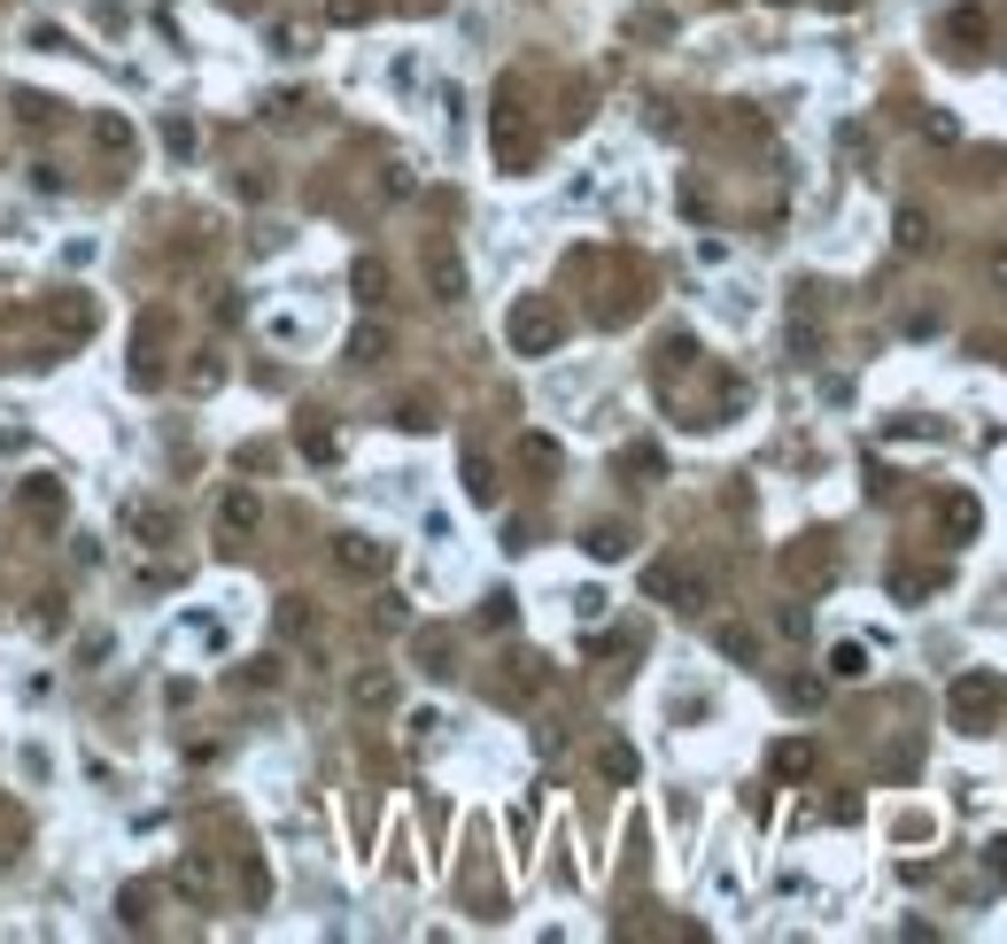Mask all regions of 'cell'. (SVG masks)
Instances as JSON below:
<instances>
[{"instance_id":"6da1fadb","label":"cell","mask_w":1007,"mask_h":944,"mask_svg":"<svg viewBox=\"0 0 1007 944\" xmlns=\"http://www.w3.org/2000/svg\"><path fill=\"white\" fill-rule=\"evenodd\" d=\"M503 341H511L519 356H550V348L566 341V317H558V303H550V295H519V303H511V317H503Z\"/></svg>"},{"instance_id":"7a4b0ae2","label":"cell","mask_w":1007,"mask_h":944,"mask_svg":"<svg viewBox=\"0 0 1007 944\" xmlns=\"http://www.w3.org/2000/svg\"><path fill=\"white\" fill-rule=\"evenodd\" d=\"M946 705H954V728H961V736H985V728L1000 720V705H1007V681L1000 673H961Z\"/></svg>"},{"instance_id":"3957f363","label":"cell","mask_w":1007,"mask_h":944,"mask_svg":"<svg viewBox=\"0 0 1007 944\" xmlns=\"http://www.w3.org/2000/svg\"><path fill=\"white\" fill-rule=\"evenodd\" d=\"M644 597H659L674 612H705L713 604V581L697 566H682V558H659V566H644Z\"/></svg>"},{"instance_id":"277c9868","label":"cell","mask_w":1007,"mask_h":944,"mask_svg":"<svg viewBox=\"0 0 1007 944\" xmlns=\"http://www.w3.org/2000/svg\"><path fill=\"white\" fill-rule=\"evenodd\" d=\"M783 581H791L799 597H822V589L838 581V542H830V534H799V542L783 550Z\"/></svg>"},{"instance_id":"5b68a950","label":"cell","mask_w":1007,"mask_h":944,"mask_svg":"<svg viewBox=\"0 0 1007 944\" xmlns=\"http://www.w3.org/2000/svg\"><path fill=\"white\" fill-rule=\"evenodd\" d=\"M489 140H497V170H511V178L535 163V132H527V117H519V94H511V86H503L497 109H489Z\"/></svg>"},{"instance_id":"8992f818","label":"cell","mask_w":1007,"mask_h":944,"mask_svg":"<svg viewBox=\"0 0 1007 944\" xmlns=\"http://www.w3.org/2000/svg\"><path fill=\"white\" fill-rule=\"evenodd\" d=\"M39 325H47L55 341H94V333H101V303H94L86 287H55V295L39 303Z\"/></svg>"},{"instance_id":"52a82bcc","label":"cell","mask_w":1007,"mask_h":944,"mask_svg":"<svg viewBox=\"0 0 1007 944\" xmlns=\"http://www.w3.org/2000/svg\"><path fill=\"white\" fill-rule=\"evenodd\" d=\"M334 573L341 581H380V573H388V542H372V534H334Z\"/></svg>"},{"instance_id":"ba28073f","label":"cell","mask_w":1007,"mask_h":944,"mask_svg":"<svg viewBox=\"0 0 1007 944\" xmlns=\"http://www.w3.org/2000/svg\"><path fill=\"white\" fill-rule=\"evenodd\" d=\"M427 287H434V303H466V256L458 248H427Z\"/></svg>"},{"instance_id":"9c48e42d","label":"cell","mask_w":1007,"mask_h":944,"mask_svg":"<svg viewBox=\"0 0 1007 944\" xmlns=\"http://www.w3.org/2000/svg\"><path fill=\"white\" fill-rule=\"evenodd\" d=\"M977 527H985V503L977 495H938V534L946 542H977Z\"/></svg>"},{"instance_id":"30bf717a","label":"cell","mask_w":1007,"mask_h":944,"mask_svg":"<svg viewBox=\"0 0 1007 944\" xmlns=\"http://www.w3.org/2000/svg\"><path fill=\"white\" fill-rule=\"evenodd\" d=\"M170 891H178L186 906H209V898H217V867H209L202 852H186V859L170 867Z\"/></svg>"},{"instance_id":"8fae6325","label":"cell","mask_w":1007,"mask_h":944,"mask_svg":"<svg viewBox=\"0 0 1007 944\" xmlns=\"http://www.w3.org/2000/svg\"><path fill=\"white\" fill-rule=\"evenodd\" d=\"M256 527H264V503L248 488H225L217 495V534H256Z\"/></svg>"},{"instance_id":"7c38bea8","label":"cell","mask_w":1007,"mask_h":944,"mask_svg":"<svg viewBox=\"0 0 1007 944\" xmlns=\"http://www.w3.org/2000/svg\"><path fill=\"white\" fill-rule=\"evenodd\" d=\"M23 511H39V519H62V488H55V472H31V480H23Z\"/></svg>"},{"instance_id":"4fadbf2b","label":"cell","mask_w":1007,"mask_h":944,"mask_svg":"<svg viewBox=\"0 0 1007 944\" xmlns=\"http://www.w3.org/2000/svg\"><path fill=\"white\" fill-rule=\"evenodd\" d=\"M775 775H783V783H806V775H814V744H806V736L775 744Z\"/></svg>"},{"instance_id":"5bb4252c","label":"cell","mask_w":1007,"mask_h":944,"mask_svg":"<svg viewBox=\"0 0 1007 944\" xmlns=\"http://www.w3.org/2000/svg\"><path fill=\"white\" fill-rule=\"evenodd\" d=\"M349 287H356V303H380V295H388V264H380V256H356Z\"/></svg>"},{"instance_id":"9a60e30c","label":"cell","mask_w":1007,"mask_h":944,"mask_svg":"<svg viewBox=\"0 0 1007 944\" xmlns=\"http://www.w3.org/2000/svg\"><path fill=\"white\" fill-rule=\"evenodd\" d=\"M466 495H473V503H497V495H503V480H497L489 458H466Z\"/></svg>"},{"instance_id":"2e32d148","label":"cell","mask_w":1007,"mask_h":944,"mask_svg":"<svg viewBox=\"0 0 1007 944\" xmlns=\"http://www.w3.org/2000/svg\"><path fill=\"white\" fill-rule=\"evenodd\" d=\"M946 39H954V55H977V39H985V8H961V16L946 23Z\"/></svg>"},{"instance_id":"e0dca14e","label":"cell","mask_w":1007,"mask_h":944,"mask_svg":"<svg viewBox=\"0 0 1007 944\" xmlns=\"http://www.w3.org/2000/svg\"><path fill=\"white\" fill-rule=\"evenodd\" d=\"M94 140H101V156H133V125H125V117H109V109L94 117Z\"/></svg>"},{"instance_id":"ac0fdd59","label":"cell","mask_w":1007,"mask_h":944,"mask_svg":"<svg viewBox=\"0 0 1007 944\" xmlns=\"http://www.w3.org/2000/svg\"><path fill=\"white\" fill-rule=\"evenodd\" d=\"M349 697H356L364 712H380V705H395V681H388V673H356V681H349Z\"/></svg>"},{"instance_id":"d6986e66","label":"cell","mask_w":1007,"mask_h":944,"mask_svg":"<svg viewBox=\"0 0 1007 944\" xmlns=\"http://www.w3.org/2000/svg\"><path fill=\"white\" fill-rule=\"evenodd\" d=\"M380 356H388V333L380 325H356L349 333V364H380Z\"/></svg>"},{"instance_id":"ffe728a7","label":"cell","mask_w":1007,"mask_h":944,"mask_svg":"<svg viewBox=\"0 0 1007 944\" xmlns=\"http://www.w3.org/2000/svg\"><path fill=\"white\" fill-rule=\"evenodd\" d=\"M395 426H403V434H434L442 419H434V403H427V395H411V403H395Z\"/></svg>"},{"instance_id":"44dd1931","label":"cell","mask_w":1007,"mask_h":944,"mask_svg":"<svg viewBox=\"0 0 1007 944\" xmlns=\"http://www.w3.org/2000/svg\"><path fill=\"white\" fill-rule=\"evenodd\" d=\"M589 558H628V527H589Z\"/></svg>"},{"instance_id":"7402d4cb","label":"cell","mask_w":1007,"mask_h":944,"mask_svg":"<svg viewBox=\"0 0 1007 944\" xmlns=\"http://www.w3.org/2000/svg\"><path fill=\"white\" fill-rule=\"evenodd\" d=\"M597 767H605V783H636V751H628V744H605Z\"/></svg>"},{"instance_id":"603a6c76","label":"cell","mask_w":1007,"mask_h":944,"mask_svg":"<svg viewBox=\"0 0 1007 944\" xmlns=\"http://www.w3.org/2000/svg\"><path fill=\"white\" fill-rule=\"evenodd\" d=\"M830 673H838V681H860V673H868V650H860V642H838V650H830Z\"/></svg>"},{"instance_id":"cb8c5ba5","label":"cell","mask_w":1007,"mask_h":944,"mask_svg":"<svg viewBox=\"0 0 1007 944\" xmlns=\"http://www.w3.org/2000/svg\"><path fill=\"white\" fill-rule=\"evenodd\" d=\"M31 47H39V55H70V31H62V23H31Z\"/></svg>"},{"instance_id":"d4e9b609","label":"cell","mask_w":1007,"mask_h":944,"mask_svg":"<svg viewBox=\"0 0 1007 944\" xmlns=\"http://www.w3.org/2000/svg\"><path fill=\"white\" fill-rule=\"evenodd\" d=\"M16 117H23V125H55V101H47V94H16Z\"/></svg>"},{"instance_id":"484cf974","label":"cell","mask_w":1007,"mask_h":944,"mask_svg":"<svg viewBox=\"0 0 1007 944\" xmlns=\"http://www.w3.org/2000/svg\"><path fill=\"white\" fill-rule=\"evenodd\" d=\"M930 240V217L922 209H899V248H922Z\"/></svg>"},{"instance_id":"4316f807","label":"cell","mask_w":1007,"mask_h":944,"mask_svg":"<svg viewBox=\"0 0 1007 944\" xmlns=\"http://www.w3.org/2000/svg\"><path fill=\"white\" fill-rule=\"evenodd\" d=\"M217 380H225V364H217V356H194V372H186V387H194V395H209Z\"/></svg>"},{"instance_id":"83f0119b","label":"cell","mask_w":1007,"mask_h":944,"mask_svg":"<svg viewBox=\"0 0 1007 944\" xmlns=\"http://www.w3.org/2000/svg\"><path fill=\"white\" fill-rule=\"evenodd\" d=\"M930 589H938V573H891V597H907V604L930 597Z\"/></svg>"},{"instance_id":"f1b7e54d","label":"cell","mask_w":1007,"mask_h":944,"mask_svg":"<svg viewBox=\"0 0 1007 944\" xmlns=\"http://www.w3.org/2000/svg\"><path fill=\"white\" fill-rule=\"evenodd\" d=\"M620 465L636 472V480H659V472H667V458H659V450H628V458H620Z\"/></svg>"},{"instance_id":"f546056e","label":"cell","mask_w":1007,"mask_h":944,"mask_svg":"<svg viewBox=\"0 0 1007 944\" xmlns=\"http://www.w3.org/2000/svg\"><path fill=\"white\" fill-rule=\"evenodd\" d=\"M303 458H311V465H334V434L311 426V434H303Z\"/></svg>"},{"instance_id":"4dcf8cb0","label":"cell","mask_w":1007,"mask_h":944,"mask_svg":"<svg viewBox=\"0 0 1007 944\" xmlns=\"http://www.w3.org/2000/svg\"><path fill=\"white\" fill-rule=\"evenodd\" d=\"M419 658H427V673H458V666H450V642H442V635H427V642H419Z\"/></svg>"},{"instance_id":"1f68e13d","label":"cell","mask_w":1007,"mask_h":944,"mask_svg":"<svg viewBox=\"0 0 1007 944\" xmlns=\"http://www.w3.org/2000/svg\"><path fill=\"white\" fill-rule=\"evenodd\" d=\"M280 628H287V635H311V604H303V597H287V604H280Z\"/></svg>"},{"instance_id":"d6a6232c","label":"cell","mask_w":1007,"mask_h":944,"mask_svg":"<svg viewBox=\"0 0 1007 944\" xmlns=\"http://www.w3.org/2000/svg\"><path fill=\"white\" fill-rule=\"evenodd\" d=\"M164 140H170V156H194V125H186V117H170Z\"/></svg>"},{"instance_id":"836d02e7","label":"cell","mask_w":1007,"mask_h":944,"mask_svg":"<svg viewBox=\"0 0 1007 944\" xmlns=\"http://www.w3.org/2000/svg\"><path fill=\"white\" fill-rule=\"evenodd\" d=\"M326 16H334V23H364V16H372V0H326Z\"/></svg>"},{"instance_id":"e575fe53","label":"cell","mask_w":1007,"mask_h":944,"mask_svg":"<svg viewBox=\"0 0 1007 944\" xmlns=\"http://www.w3.org/2000/svg\"><path fill=\"white\" fill-rule=\"evenodd\" d=\"M721 650H729V658H752L760 642H752V635H744V628H721Z\"/></svg>"},{"instance_id":"d590c367","label":"cell","mask_w":1007,"mask_h":944,"mask_svg":"<svg viewBox=\"0 0 1007 944\" xmlns=\"http://www.w3.org/2000/svg\"><path fill=\"white\" fill-rule=\"evenodd\" d=\"M481 620H489V628H511V597H503V589L489 597V604H481Z\"/></svg>"},{"instance_id":"8d00e7d4","label":"cell","mask_w":1007,"mask_h":944,"mask_svg":"<svg viewBox=\"0 0 1007 944\" xmlns=\"http://www.w3.org/2000/svg\"><path fill=\"white\" fill-rule=\"evenodd\" d=\"M16 859V813H0V867Z\"/></svg>"},{"instance_id":"74e56055","label":"cell","mask_w":1007,"mask_h":944,"mask_svg":"<svg viewBox=\"0 0 1007 944\" xmlns=\"http://www.w3.org/2000/svg\"><path fill=\"white\" fill-rule=\"evenodd\" d=\"M783 8H791V0H783Z\"/></svg>"}]
</instances>
